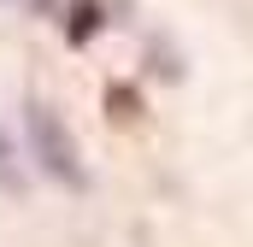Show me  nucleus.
<instances>
[{
	"mask_svg": "<svg viewBox=\"0 0 253 247\" xmlns=\"http://www.w3.org/2000/svg\"><path fill=\"white\" fill-rule=\"evenodd\" d=\"M24 135H30V153L36 165L65 188H88V171H83V153H77V135L65 129V118L47 106V100H30L24 106Z\"/></svg>",
	"mask_w": 253,
	"mask_h": 247,
	"instance_id": "nucleus-1",
	"label": "nucleus"
},
{
	"mask_svg": "<svg viewBox=\"0 0 253 247\" xmlns=\"http://www.w3.org/2000/svg\"><path fill=\"white\" fill-rule=\"evenodd\" d=\"M100 24H106V6H100V0H71V24H65V36H71L77 47H83Z\"/></svg>",
	"mask_w": 253,
	"mask_h": 247,
	"instance_id": "nucleus-2",
	"label": "nucleus"
}]
</instances>
